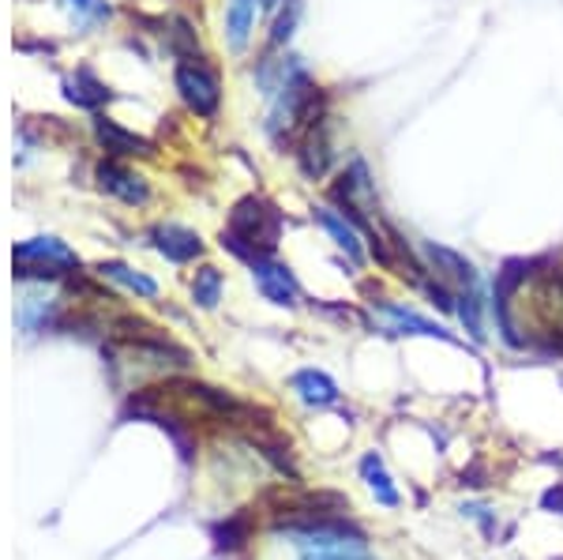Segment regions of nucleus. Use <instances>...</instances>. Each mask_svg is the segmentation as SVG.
<instances>
[{
	"instance_id": "nucleus-4",
	"label": "nucleus",
	"mask_w": 563,
	"mask_h": 560,
	"mask_svg": "<svg viewBox=\"0 0 563 560\" xmlns=\"http://www.w3.org/2000/svg\"><path fill=\"white\" fill-rule=\"evenodd\" d=\"M294 158L305 180H323L331 177V169L339 166V140H334V117L327 110L323 117H316L308 129L297 135L294 143Z\"/></svg>"
},
{
	"instance_id": "nucleus-23",
	"label": "nucleus",
	"mask_w": 563,
	"mask_h": 560,
	"mask_svg": "<svg viewBox=\"0 0 563 560\" xmlns=\"http://www.w3.org/2000/svg\"><path fill=\"white\" fill-rule=\"evenodd\" d=\"M249 538H252V519L249 516H230L225 523H218L214 527V541H218V549H225V553L241 549Z\"/></svg>"
},
{
	"instance_id": "nucleus-26",
	"label": "nucleus",
	"mask_w": 563,
	"mask_h": 560,
	"mask_svg": "<svg viewBox=\"0 0 563 560\" xmlns=\"http://www.w3.org/2000/svg\"><path fill=\"white\" fill-rule=\"evenodd\" d=\"M541 508H544V512H556V516H563V482H560V485H549V490L541 493Z\"/></svg>"
},
{
	"instance_id": "nucleus-17",
	"label": "nucleus",
	"mask_w": 563,
	"mask_h": 560,
	"mask_svg": "<svg viewBox=\"0 0 563 560\" xmlns=\"http://www.w3.org/2000/svg\"><path fill=\"white\" fill-rule=\"evenodd\" d=\"M361 477H365L372 496H376L384 508H398V504H402V496L395 490V477L387 474L384 459H379L376 451H365V455H361Z\"/></svg>"
},
{
	"instance_id": "nucleus-11",
	"label": "nucleus",
	"mask_w": 563,
	"mask_h": 560,
	"mask_svg": "<svg viewBox=\"0 0 563 560\" xmlns=\"http://www.w3.org/2000/svg\"><path fill=\"white\" fill-rule=\"evenodd\" d=\"M151 245L169 260V264H192V260L203 256V238L196 230L180 222H162L151 230Z\"/></svg>"
},
{
	"instance_id": "nucleus-25",
	"label": "nucleus",
	"mask_w": 563,
	"mask_h": 560,
	"mask_svg": "<svg viewBox=\"0 0 563 560\" xmlns=\"http://www.w3.org/2000/svg\"><path fill=\"white\" fill-rule=\"evenodd\" d=\"M53 312V301H42V297H26L20 305V328L23 331H38Z\"/></svg>"
},
{
	"instance_id": "nucleus-24",
	"label": "nucleus",
	"mask_w": 563,
	"mask_h": 560,
	"mask_svg": "<svg viewBox=\"0 0 563 560\" xmlns=\"http://www.w3.org/2000/svg\"><path fill=\"white\" fill-rule=\"evenodd\" d=\"M169 50H174L180 61H199V42H196V31L188 20L169 23Z\"/></svg>"
},
{
	"instance_id": "nucleus-5",
	"label": "nucleus",
	"mask_w": 563,
	"mask_h": 560,
	"mask_svg": "<svg viewBox=\"0 0 563 560\" xmlns=\"http://www.w3.org/2000/svg\"><path fill=\"white\" fill-rule=\"evenodd\" d=\"M365 323H368V328H376V331H384V336H421V339L459 342L448 328H443L440 320H429V316L413 312L410 305L387 301V297L372 301V316H368Z\"/></svg>"
},
{
	"instance_id": "nucleus-12",
	"label": "nucleus",
	"mask_w": 563,
	"mask_h": 560,
	"mask_svg": "<svg viewBox=\"0 0 563 560\" xmlns=\"http://www.w3.org/2000/svg\"><path fill=\"white\" fill-rule=\"evenodd\" d=\"M98 185H102V193L117 196V200L129 204V207H143L151 200L147 177L135 174L129 166H121V162H102V166H98Z\"/></svg>"
},
{
	"instance_id": "nucleus-19",
	"label": "nucleus",
	"mask_w": 563,
	"mask_h": 560,
	"mask_svg": "<svg viewBox=\"0 0 563 560\" xmlns=\"http://www.w3.org/2000/svg\"><path fill=\"white\" fill-rule=\"evenodd\" d=\"M297 23H301V0H278L275 23H271L267 34V50H286L289 39L297 34Z\"/></svg>"
},
{
	"instance_id": "nucleus-16",
	"label": "nucleus",
	"mask_w": 563,
	"mask_h": 560,
	"mask_svg": "<svg viewBox=\"0 0 563 560\" xmlns=\"http://www.w3.org/2000/svg\"><path fill=\"white\" fill-rule=\"evenodd\" d=\"M60 87H65V98L76 110H102L109 98H113V90H109L90 68H76L71 76H65Z\"/></svg>"
},
{
	"instance_id": "nucleus-1",
	"label": "nucleus",
	"mask_w": 563,
	"mask_h": 560,
	"mask_svg": "<svg viewBox=\"0 0 563 560\" xmlns=\"http://www.w3.org/2000/svg\"><path fill=\"white\" fill-rule=\"evenodd\" d=\"M282 230H286V215L275 204L263 196H244L230 211V226L222 230V249L252 264L260 256H275Z\"/></svg>"
},
{
	"instance_id": "nucleus-2",
	"label": "nucleus",
	"mask_w": 563,
	"mask_h": 560,
	"mask_svg": "<svg viewBox=\"0 0 563 560\" xmlns=\"http://www.w3.org/2000/svg\"><path fill=\"white\" fill-rule=\"evenodd\" d=\"M331 204L342 207L365 233L372 226H379L384 215H379L376 174H372L368 158H361V155L346 158V166L339 169V177H334V185H331Z\"/></svg>"
},
{
	"instance_id": "nucleus-22",
	"label": "nucleus",
	"mask_w": 563,
	"mask_h": 560,
	"mask_svg": "<svg viewBox=\"0 0 563 560\" xmlns=\"http://www.w3.org/2000/svg\"><path fill=\"white\" fill-rule=\"evenodd\" d=\"M60 8L71 15V23H76L79 31H90V26L106 23L109 15H113V8H109L106 0H60Z\"/></svg>"
},
{
	"instance_id": "nucleus-3",
	"label": "nucleus",
	"mask_w": 563,
	"mask_h": 560,
	"mask_svg": "<svg viewBox=\"0 0 563 560\" xmlns=\"http://www.w3.org/2000/svg\"><path fill=\"white\" fill-rule=\"evenodd\" d=\"M297 557L301 560H368V546L361 530H350L346 523H316V527L289 530Z\"/></svg>"
},
{
	"instance_id": "nucleus-15",
	"label": "nucleus",
	"mask_w": 563,
	"mask_h": 560,
	"mask_svg": "<svg viewBox=\"0 0 563 560\" xmlns=\"http://www.w3.org/2000/svg\"><path fill=\"white\" fill-rule=\"evenodd\" d=\"M289 387H294V395L301 399L305 406H316V410H323V406H334L342 399L339 384L331 381V376L323 373V369H301V373L289 376Z\"/></svg>"
},
{
	"instance_id": "nucleus-8",
	"label": "nucleus",
	"mask_w": 563,
	"mask_h": 560,
	"mask_svg": "<svg viewBox=\"0 0 563 560\" xmlns=\"http://www.w3.org/2000/svg\"><path fill=\"white\" fill-rule=\"evenodd\" d=\"M417 252H421V260L429 264V271L440 283L455 286V290H477L481 286V271L466 252L448 249L440 241H417Z\"/></svg>"
},
{
	"instance_id": "nucleus-7",
	"label": "nucleus",
	"mask_w": 563,
	"mask_h": 560,
	"mask_svg": "<svg viewBox=\"0 0 563 560\" xmlns=\"http://www.w3.org/2000/svg\"><path fill=\"white\" fill-rule=\"evenodd\" d=\"M79 267V256L57 238H31L15 249V275L31 278H57L60 271Z\"/></svg>"
},
{
	"instance_id": "nucleus-14",
	"label": "nucleus",
	"mask_w": 563,
	"mask_h": 560,
	"mask_svg": "<svg viewBox=\"0 0 563 560\" xmlns=\"http://www.w3.org/2000/svg\"><path fill=\"white\" fill-rule=\"evenodd\" d=\"M95 140L109 158H151L154 155L151 140L135 135L132 129H124V124L109 121V117H95Z\"/></svg>"
},
{
	"instance_id": "nucleus-6",
	"label": "nucleus",
	"mask_w": 563,
	"mask_h": 560,
	"mask_svg": "<svg viewBox=\"0 0 563 560\" xmlns=\"http://www.w3.org/2000/svg\"><path fill=\"white\" fill-rule=\"evenodd\" d=\"M174 84H177L180 102L188 106V113L203 117V121H214L218 110H222V84H218V76L211 68L199 65V61H180L174 72Z\"/></svg>"
},
{
	"instance_id": "nucleus-10",
	"label": "nucleus",
	"mask_w": 563,
	"mask_h": 560,
	"mask_svg": "<svg viewBox=\"0 0 563 560\" xmlns=\"http://www.w3.org/2000/svg\"><path fill=\"white\" fill-rule=\"evenodd\" d=\"M252 278H256L260 294L267 297L271 305H278V309H294L297 301H301V283H297L294 267L282 264L275 256H260L252 260Z\"/></svg>"
},
{
	"instance_id": "nucleus-20",
	"label": "nucleus",
	"mask_w": 563,
	"mask_h": 560,
	"mask_svg": "<svg viewBox=\"0 0 563 560\" xmlns=\"http://www.w3.org/2000/svg\"><path fill=\"white\" fill-rule=\"evenodd\" d=\"M455 316L462 320V328L470 331V339L485 342V301H481V286L477 290H459Z\"/></svg>"
},
{
	"instance_id": "nucleus-9",
	"label": "nucleus",
	"mask_w": 563,
	"mask_h": 560,
	"mask_svg": "<svg viewBox=\"0 0 563 560\" xmlns=\"http://www.w3.org/2000/svg\"><path fill=\"white\" fill-rule=\"evenodd\" d=\"M312 222L320 226V230L327 233V238L334 241V249L346 252V260L353 267H361L368 260V245H365V230H361L357 222L350 219L342 207L334 204H316L312 207Z\"/></svg>"
},
{
	"instance_id": "nucleus-18",
	"label": "nucleus",
	"mask_w": 563,
	"mask_h": 560,
	"mask_svg": "<svg viewBox=\"0 0 563 560\" xmlns=\"http://www.w3.org/2000/svg\"><path fill=\"white\" fill-rule=\"evenodd\" d=\"M98 275L102 278H113L117 286H124L129 294L135 297H158V283H154L151 275H143V271H135L129 264H121V260H106V264H98Z\"/></svg>"
},
{
	"instance_id": "nucleus-13",
	"label": "nucleus",
	"mask_w": 563,
	"mask_h": 560,
	"mask_svg": "<svg viewBox=\"0 0 563 560\" xmlns=\"http://www.w3.org/2000/svg\"><path fill=\"white\" fill-rule=\"evenodd\" d=\"M263 12V0H225L222 12V39L230 53H244L256 34V15Z\"/></svg>"
},
{
	"instance_id": "nucleus-21",
	"label": "nucleus",
	"mask_w": 563,
	"mask_h": 560,
	"mask_svg": "<svg viewBox=\"0 0 563 560\" xmlns=\"http://www.w3.org/2000/svg\"><path fill=\"white\" fill-rule=\"evenodd\" d=\"M222 290H225V278H222V271H218V267L203 264L192 275V301L199 305V309H218Z\"/></svg>"
}]
</instances>
